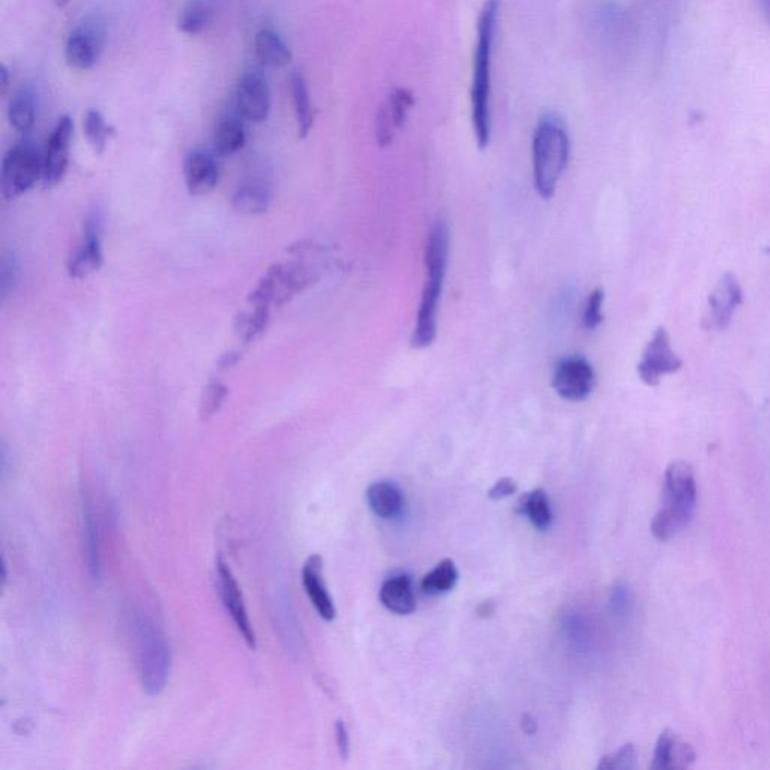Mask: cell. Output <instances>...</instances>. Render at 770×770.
<instances>
[{"label":"cell","instance_id":"6da1fadb","mask_svg":"<svg viewBox=\"0 0 770 770\" xmlns=\"http://www.w3.org/2000/svg\"><path fill=\"white\" fill-rule=\"evenodd\" d=\"M501 0H485L477 25V44L474 47L473 83H471V121L481 150L489 146L493 135L490 115V82L493 56Z\"/></svg>","mask_w":770,"mask_h":770},{"label":"cell","instance_id":"7a4b0ae2","mask_svg":"<svg viewBox=\"0 0 770 770\" xmlns=\"http://www.w3.org/2000/svg\"><path fill=\"white\" fill-rule=\"evenodd\" d=\"M450 233L446 222L438 221L430 229L425 247L426 281L423 286L420 307L414 327L411 346L429 348L437 339L438 310L445 287L447 262H449Z\"/></svg>","mask_w":770,"mask_h":770},{"label":"cell","instance_id":"3957f363","mask_svg":"<svg viewBox=\"0 0 770 770\" xmlns=\"http://www.w3.org/2000/svg\"><path fill=\"white\" fill-rule=\"evenodd\" d=\"M135 665L143 691L159 696L165 691L171 668V652L162 624L153 614L139 609L131 618Z\"/></svg>","mask_w":770,"mask_h":770},{"label":"cell","instance_id":"277c9868","mask_svg":"<svg viewBox=\"0 0 770 770\" xmlns=\"http://www.w3.org/2000/svg\"><path fill=\"white\" fill-rule=\"evenodd\" d=\"M662 494V506L654 514L650 530L658 541L666 542L677 536L696 513L697 478L689 462L674 461L666 466Z\"/></svg>","mask_w":770,"mask_h":770},{"label":"cell","instance_id":"5b68a950","mask_svg":"<svg viewBox=\"0 0 770 770\" xmlns=\"http://www.w3.org/2000/svg\"><path fill=\"white\" fill-rule=\"evenodd\" d=\"M569 158L570 139L565 123L557 115H544L533 135V178L538 197L548 201L556 194Z\"/></svg>","mask_w":770,"mask_h":770},{"label":"cell","instance_id":"8992f818","mask_svg":"<svg viewBox=\"0 0 770 770\" xmlns=\"http://www.w3.org/2000/svg\"><path fill=\"white\" fill-rule=\"evenodd\" d=\"M318 270L307 263H275L251 291L249 303L269 309L285 306L295 295L318 282Z\"/></svg>","mask_w":770,"mask_h":770},{"label":"cell","instance_id":"52a82bcc","mask_svg":"<svg viewBox=\"0 0 770 770\" xmlns=\"http://www.w3.org/2000/svg\"><path fill=\"white\" fill-rule=\"evenodd\" d=\"M44 178V155L29 141L15 143L7 151L0 169V186L5 201H15Z\"/></svg>","mask_w":770,"mask_h":770},{"label":"cell","instance_id":"ba28073f","mask_svg":"<svg viewBox=\"0 0 770 770\" xmlns=\"http://www.w3.org/2000/svg\"><path fill=\"white\" fill-rule=\"evenodd\" d=\"M682 367L684 360L674 351L668 331L664 325L658 327L642 351L641 360L637 366L638 377L645 386L656 387L661 384L662 378L679 372Z\"/></svg>","mask_w":770,"mask_h":770},{"label":"cell","instance_id":"9c48e42d","mask_svg":"<svg viewBox=\"0 0 770 770\" xmlns=\"http://www.w3.org/2000/svg\"><path fill=\"white\" fill-rule=\"evenodd\" d=\"M103 265V215L99 211H92L83 225L82 241L68 261L67 271L74 281H83L102 270Z\"/></svg>","mask_w":770,"mask_h":770},{"label":"cell","instance_id":"30bf717a","mask_svg":"<svg viewBox=\"0 0 770 770\" xmlns=\"http://www.w3.org/2000/svg\"><path fill=\"white\" fill-rule=\"evenodd\" d=\"M553 387L568 402H584L594 392L596 372L585 358H562L556 366Z\"/></svg>","mask_w":770,"mask_h":770},{"label":"cell","instance_id":"8fae6325","mask_svg":"<svg viewBox=\"0 0 770 770\" xmlns=\"http://www.w3.org/2000/svg\"><path fill=\"white\" fill-rule=\"evenodd\" d=\"M217 588L221 594L223 605L226 612L233 617L234 625L237 626L238 632L241 633L242 640L251 650H257L258 638L251 625L249 613H247L245 597H242L241 589L237 578L234 577L227 562L218 557L217 560Z\"/></svg>","mask_w":770,"mask_h":770},{"label":"cell","instance_id":"7c38bea8","mask_svg":"<svg viewBox=\"0 0 770 770\" xmlns=\"http://www.w3.org/2000/svg\"><path fill=\"white\" fill-rule=\"evenodd\" d=\"M742 303H744V291L739 281L733 273H725L709 295L708 313L704 317L708 330L727 329Z\"/></svg>","mask_w":770,"mask_h":770},{"label":"cell","instance_id":"4fadbf2b","mask_svg":"<svg viewBox=\"0 0 770 770\" xmlns=\"http://www.w3.org/2000/svg\"><path fill=\"white\" fill-rule=\"evenodd\" d=\"M74 123L70 117H62L56 123L54 133L47 142L46 154H44V178L43 186H58L66 178L68 166H70L71 139H73Z\"/></svg>","mask_w":770,"mask_h":770},{"label":"cell","instance_id":"5bb4252c","mask_svg":"<svg viewBox=\"0 0 770 770\" xmlns=\"http://www.w3.org/2000/svg\"><path fill=\"white\" fill-rule=\"evenodd\" d=\"M106 35L97 23H83L68 35L66 58L68 66L86 71L94 68L105 50Z\"/></svg>","mask_w":770,"mask_h":770},{"label":"cell","instance_id":"9a60e30c","mask_svg":"<svg viewBox=\"0 0 770 770\" xmlns=\"http://www.w3.org/2000/svg\"><path fill=\"white\" fill-rule=\"evenodd\" d=\"M237 105L239 114L247 121L261 123L269 118L271 109L270 85L259 71H247L239 79Z\"/></svg>","mask_w":770,"mask_h":770},{"label":"cell","instance_id":"2e32d148","mask_svg":"<svg viewBox=\"0 0 770 770\" xmlns=\"http://www.w3.org/2000/svg\"><path fill=\"white\" fill-rule=\"evenodd\" d=\"M183 179L191 197L213 193L221 181V167L214 155L205 150H193L183 159Z\"/></svg>","mask_w":770,"mask_h":770},{"label":"cell","instance_id":"e0dca14e","mask_svg":"<svg viewBox=\"0 0 770 770\" xmlns=\"http://www.w3.org/2000/svg\"><path fill=\"white\" fill-rule=\"evenodd\" d=\"M697 760L696 749L680 734L664 730L654 745L653 770H686L692 768Z\"/></svg>","mask_w":770,"mask_h":770},{"label":"cell","instance_id":"ac0fdd59","mask_svg":"<svg viewBox=\"0 0 770 770\" xmlns=\"http://www.w3.org/2000/svg\"><path fill=\"white\" fill-rule=\"evenodd\" d=\"M303 585L306 594L317 609L319 617L325 621H333L336 618V606L333 597L330 596L324 581V560L319 554H313L307 558L303 566Z\"/></svg>","mask_w":770,"mask_h":770},{"label":"cell","instance_id":"d6986e66","mask_svg":"<svg viewBox=\"0 0 770 770\" xmlns=\"http://www.w3.org/2000/svg\"><path fill=\"white\" fill-rule=\"evenodd\" d=\"M379 600L389 612L399 614V616H410L417 608L413 582L406 574H394L382 582Z\"/></svg>","mask_w":770,"mask_h":770},{"label":"cell","instance_id":"ffe728a7","mask_svg":"<svg viewBox=\"0 0 770 770\" xmlns=\"http://www.w3.org/2000/svg\"><path fill=\"white\" fill-rule=\"evenodd\" d=\"M366 500L370 510L382 520H393L402 513L405 497L392 482H377L366 490Z\"/></svg>","mask_w":770,"mask_h":770},{"label":"cell","instance_id":"44dd1931","mask_svg":"<svg viewBox=\"0 0 770 770\" xmlns=\"http://www.w3.org/2000/svg\"><path fill=\"white\" fill-rule=\"evenodd\" d=\"M273 202V191L269 183L251 179L239 186L234 193L233 206L239 214L259 215L266 213Z\"/></svg>","mask_w":770,"mask_h":770},{"label":"cell","instance_id":"7402d4cb","mask_svg":"<svg viewBox=\"0 0 770 770\" xmlns=\"http://www.w3.org/2000/svg\"><path fill=\"white\" fill-rule=\"evenodd\" d=\"M83 541H85L87 572L92 580L99 582L103 578L102 546H99L97 518L87 497L83 500Z\"/></svg>","mask_w":770,"mask_h":770},{"label":"cell","instance_id":"603a6c76","mask_svg":"<svg viewBox=\"0 0 770 770\" xmlns=\"http://www.w3.org/2000/svg\"><path fill=\"white\" fill-rule=\"evenodd\" d=\"M8 119L11 127L20 134L31 133L37 119V98L31 87H22L15 92L8 107Z\"/></svg>","mask_w":770,"mask_h":770},{"label":"cell","instance_id":"cb8c5ba5","mask_svg":"<svg viewBox=\"0 0 770 770\" xmlns=\"http://www.w3.org/2000/svg\"><path fill=\"white\" fill-rule=\"evenodd\" d=\"M254 54L265 67L283 68L293 61V54L286 43L270 29L259 31L254 38Z\"/></svg>","mask_w":770,"mask_h":770},{"label":"cell","instance_id":"d4e9b609","mask_svg":"<svg viewBox=\"0 0 770 770\" xmlns=\"http://www.w3.org/2000/svg\"><path fill=\"white\" fill-rule=\"evenodd\" d=\"M518 512L532 522L534 529L538 532H545L553 524V510L548 494L544 489H533L532 493H526L518 502Z\"/></svg>","mask_w":770,"mask_h":770},{"label":"cell","instance_id":"484cf974","mask_svg":"<svg viewBox=\"0 0 770 770\" xmlns=\"http://www.w3.org/2000/svg\"><path fill=\"white\" fill-rule=\"evenodd\" d=\"M246 130L239 119L226 117L215 127L214 147L221 157H233L246 145Z\"/></svg>","mask_w":770,"mask_h":770},{"label":"cell","instance_id":"4316f807","mask_svg":"<svg viewBox=\"0 0 770 770\" xmlns=\"http://www.w3.org/2000/svg\"><path fill=\"white\" fill-rule=\"evenodd\" d=\"M291 92H293L295 117H297L298 134L301 139L309 135L315 122L312 99L305 75L295 71L291 75Z\"/></svg>","mask_w":770,"mask_h":770},{"label":"cell","instance_id":"83f0119b","mask_svg":"<svg viewBox=\"0 0 770 770\" xmlns=\"http://www.w3.org/2000/svg\"><path fill=\"white\" fill-rule=\"evenodd\" d=\"M459 572L457 565L450 558L438 562L437 566L422 581V590L429 596L449 593L457 588Z\"/></svg>","mask_w":770,"mask_h":770},{"label":"cell","instance_id":"f1b7e54d","mask_svg":"<svg viewBox=\"0 0 770 770\" xmlns=\"http://www.w3.org/2000/svg\"><path fill=\"white\" fill-rule=\"evenodd\" d=\"M213 20V11L206 2L194 0L183 8L178 19V31L187 35L202 34Z\"/></svg>","mask_w":770,"mask_h":770},{"label":"cell","instance_id":"f546056e","mask_svg":"<svg viewBox=\"0 0 770 770\" xmlns=\"http://www.w3.org/2000/svg\"><path fill=\"white\" fill-rule=\"evenodd\" d=\"M414 106V95L410 90L405 87H398L392 94H390L389 102L384 107H381L379 114L382 115L392 123L394 130H401L405 126L406 118H408L410 110Z\"/></svg>","mask_w":770,"mask_h":770},{"label":"cell","instance_id":"4dcf8cb0","mask_svg":"<svg viewBox=\"0 0 770 770\" xmlns=\"http://www.w3.org/2000/svg\"><path fill=\"white\" fill-rule=\"evenodd\" d=\"M83 130H85V135L92 150L97 154L105 153L107 143H109L111 135L115 134L114 127L107 126L102 111L95 109L87 111L85 122H83Z\"/></svg>","mask_w":770,"mask_h":770},{"label":"cell","instance_id":"1f68e13d","mask_svg":"<svg viewBox=\"0 0 770 770\" xmlns=\"http://www.w3.org/2000/svg\"><path fill=\"white\" fill-rule=\"evenodd\" d=\"M253 310L249 313H242L237 319V331L239 337L246 343H251L261 337L263 331L270 324L271 309L262 306H251Z\"/></svg>","mask_w":770,"mask_h":770},{"label":"cell","instance_id":"d6a6232c","mask_svg":"<svg viewBox=\"0 0 770 770\" xmlns=\"http://www.w3.org/2000/svg\"><path fill=\"white\" fill-rule=\"evenodd\" d=\"M229 390L221 381H211L203 389L201 401H199V418L202 422H209L222 410L225 405Z\"/></svg>","mask_w":770,"mask_h":770},{"label":"cell","instance_id":"836d02e7","mask_svg":"<svg viewBox=\"0 0 770 770\" xmlns=\"http://www.w3.org/2000/svg\"><path fill=\"white\" fill-rule=\"evenodd\" d=\"M637 749L632 744L620 746L617 751L602 758L597 769L601 770H630L637 766Z\"/></svg>","mask_w":770,"mask_h":770},{"label":"cell","instance_id":"e575fe53","mask_svg":"<svg viewBox=\"0 0 770 770\" xmlns=\"http://www.w3.org/2000/svg\"><path fill=\"white\" fill-rule=\"evenodd\" d=\"M604 303L605 293L602 287H596L589 295L588 303H585L584 315H582V324L585 329L592 331L596 330L597 327L604 322Z\"/></svg>","mask_w":770,"mask_h":770},{"label":"cell","instance_id":"d590c367","mask_svg":"<svg viewBox=\"0 0 770 770\" xmlns=\"http://www.w3.org/2000/svg\"><path fill=\"white\" fill-rule=\"evenodd\" d=\"M20 263L14 253H7L0 265V294L7 300L19 285Z\"/></svg>","mask_w":770,"mask_h":770},{"label":"cell","instance_id":"8d00e7d4","mask_svg":"<svg viewBox=\"0 0 770 770\" xmlns=\"http://www.w3.org/2000/svg\"><path fill=\"white\" fill-rule=\"evenodd\" d=\"M518 493V485L513 478L502 477L493 488L489 489L488 497L490 500L498 501L505 498L512 497Z\"/></svg>","mask_w":770,"mask_h":770},{"label":"cell","instance_id":"74e56055","mask_svg":"<svg viewBox=\"0 0 770 770\" xmlns=\"http://www.w3.org/2000/svg\"><path fill=\"white\" fill-rule=\"evenodd\" d=\"M334 733H336L337 751L341 754L342 760H348L351 741L348 727H346L345 722L339 720L336 722V727H334Z\"/></svg>","mask_w":770,"mask_h":770},{"label":"cell","instance_id":"f35d334b","mask_svg":"<svg viewBox=\"0 0 770 770\" xmlns=\"http://www.w3.org/2000/svg\"><path fill=\"white\" fill-rule=\"evenodd\" d=\"M612 604L617 613L624 614L628 612L630 606V592L626 589V585H618V588L614 590Z\"/></svg>","mask_w":770,"mask_h":770},{"label":"cell","instance_id":"ab89813d","mask_svg":"<svg viewBox=\"0 0 770 770\" xmlns=\"http://www.w3.org/2000/svg\"><path fill=\"white\" fill-rule=\"evenodd\" d=\"M8 87H10V73L7 66H2L0 67V94L7 95Z\"/></svg>","mask_w":770,"mask_h":770},{"label":"cell","instance_id":"60d3db41","mask_svg":"<svg viewBox=\"0 0 770 770\" xmlns=\"http://www.w3.org/2000/svg\"><path fill=\"white\" fill-rule=\"evenodd\" d=\"M238 360L239 357L237 353L225 354L221 358V369H229V367L237 365Z\"/></svg>","mask_w":770,"mask_h":770},{"label":"cell","instance_id":"b9f144b4","mask_svg":"<svg viewBox=\"0 0 770 770\" xmlns=\"http://www.w3.org/2000/svg\"><path fill=\"white\" fill-rule=\"evenodd\" d=\"M522 730H524V732L526 734L536 733L537 732L536 721H534L533 718L530 715L522 716Z\"/></svg>","mask_w":770,"mask_h":770},{"label":"cell","instance_id":"7bdbcfd3","mask_svg":"<svg viewBox=\"0 0 770 770\" xmlns=\"http://www.w3.org/2000/svg\"><path fill=\"white\" fill-rule=\"evenodd\" d=\"M758 5H760L761 11L766 14V17L769 19L770 22V0H757Z\"/></svg>","mask_w":770,"mask_h":770},{"label":"cell","instance_id":"ee69618b","mask_svg":"<svg viewBox=\"0 0 770 770\" xmlns=\"http://www.w3.org/2000/svg\"><path fill=\"white\" fill-rule=\"evenodd\" d=\"M70 0H55L56 7L63 8Z\"/></svg>","mask_w":770,"mask_h":770}]
</instances>
